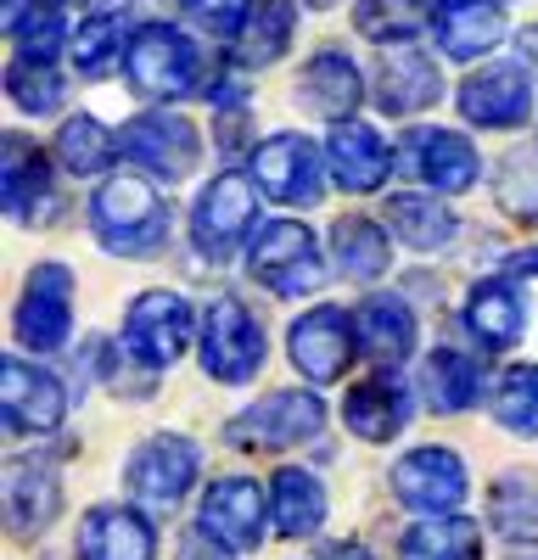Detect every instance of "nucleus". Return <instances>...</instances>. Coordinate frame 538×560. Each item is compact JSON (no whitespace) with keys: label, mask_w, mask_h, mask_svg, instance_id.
<instances>
[{"label":"nucleus","mask_w":538,"mask_h":560,"mask_svg":"<svg viewBox=\"0 0 538 560\" xmlns=\"http://www.w3.org/2000/svg\"><path fill=\"white\" fill-rule=\"evenodd\" d=\"M247 275L258 280L269 298L292 303V298H308V292L326 287V253H320V242H314L308 224L276 219V224H264L258 236H253Z\"/></svg>","instance_id":"nucleus-4"},{"label":"nucleus","mask_w":538,"mask_h":560,"mask_svg":"<svg viewBox=\"0 0 538 560\" xmlns=\"http://www.w3.org/2000/svg\"><path fill=\"white\" fill-rule=\"evenodd\" d=\"M426 23H432L426 0H359L353 7V28L376 45H387V51L393 45H410Z\"/></svg>","instance_id":"nucleus-37"},{"label":"nucleus","mask_w":538,"mask_h":560,"mask_svg":"<svg viewBox=\"0 0 538 560\" xmlns=\"http://www.w3.org/2000/svg\"><path fill=\"white\" fill-rule=\"evenodd\" d=\"M359 102H365V79H359L348 51H320L303 62V73H297V107L303 113L326 118V124H348Z\"/></svg>","instance_id":"nucleus-27"},{"label":"nucleus","mask_w":538,"mask_h":560,"mask_svg":"<svg viewBox=\"0 0 538 560\" xmlns=\"http://www.w3.org/2000/svg\"><path fill=\"white\" fill-rule=\"evenodd\" d=\"M511 275H538V247L533 253H516L511 258Z\"/></svg>","instance_id":"nucleus-45"},{"label":"nucleus","mask_w":538,"mask_h":560,"mask_svg":"<svg viewBox=\"0 0 538 560\" xmlns=\"http://www.w3.org/2000/svg\"><path fill=\"white\" fill-rule=\"evenodd\" d=\"M421 393L437 415H466L482 398V364L460 348H432L421 359Z\"/></svg>","instance_id":"nucleus-32"},{"label":"nucleus","mask_w":538,"mask_h":560,"mask_svg":"<svg viewBox=\"0 0 538 560\" xmlns=\"http://www.w3.org/2000/svg\"><path fill=\"white\" fill-rule=\"evenodd\" d=\"M264 325L258 314L236 298V292H219L202 308V370L219 387H247L258 370H264Z\"/></svg>","instance_id":"nucleus-7"},{"label":"nucleus","mask_w":538,"mask_h":560,"mask_svg":"<svg viewBox=\"0 0 538 560\" xmlns=\"http://www.w3.org/2000/svg\"><path fill=\"white\" fill-rule=\"evenodd\" d=\"M511 560H538V544H527V549H516Z\"/></svg>","instance_id":"nucleus-46"},{"label":"nucleus","mask_w":538,"mask_h":560,"mask_svg":"<svg viewBox=\"0 0 538 560\" xmlns=\"http://www.w3.org/2000/svg\"><path fill=\"white\" fill-rule=\"evenodd\" d=\"M12 39H17V57H28V62H51L62 45H73L62 7H34V12L12 28Z\"/></svg>","instance_id":"nucleus-41"},{"label":"nucleus","mask_w":538,"mask_h":560,"mask_svg":"<svg viewBox=\"0 0 538 560\" xmlns=\"http://www.w3.org/2000/svg\"><path fill=\"white\" fill-rule=\"evenodd\" d=\"M57 7H102V0H57Z\"/></svg>","instance_id":"nucleus-47"},{"label":"nucleus","mask_w":538,"mask_h":560,"mask_svg":"<svg viewBox=\"0 0 538 560\" xmlns=\"http://www.w3.org/2000/svg\"><path fill=\"white\" fill-rule=\"evenodd\" d=\"M292 34H297V0H253L231 34V57L242 68H269L286 57Z\"/></svg>","instance_id":"nucleus-30"},{"label":"nucleus","mask_w":538,"mask_h":560,"mask_svg":"<svg viewBox=\"0 0 538 560\" xmlns=\"http://www.w3.org/2000/svg\"><path fill=\"white\" fill-rule=\"evenodd\" d=\"M488 522L500 538H511L516 549L538 544V477L511 471L488 488Z\"/></svg>","instance_id":"nucleus-34"},{"label":"nucleus","mask_w":538,"mask_h":560,"mask_svg":"<svg viewBox=\"0 0 538 560\" xmlns=\"http://www.w3.org/2000/svg\"><path fill=\"white\" fill-rule=\"evenodd\" d=\"M202 331V319L191 314V303L179 298V292H141L129 308H124V337L118 348L134 359V364H147V370H168L179 353L191 348V337Z\"/></svg>","instance_id":"nucleus-8"},{"label":"nucleus","mask_w":538,"mask_h":560,"mask_svg":"<svg viewBox=\"0 0 538 560\" xmlns=\"http://www.w3.org/2000/svg\"><path fill=\"white\" fill-rule=\"evenodd\" d=\"M73 555L79 560H157V527L141 504H90Z\"/></svg>","instance_id":"nucleus-19"},{"label":"nucleus","mask_w":538,"mask_h":560,"mask_svg":"<svg viewBox=\"0 0 538 560\" xmlns=\"http://www.w3.org/2000/svg\"><path fill=\"white\" fill-rule=\"evenodd\" d=\"M90 230L113 258H157L174 242V202L147 179H102L90 197Z\"/></svg>","instance_id":"nucleus-1"},{"label":"nucleus","mask_w":538,"mask_h":560,"mask_svg":"<svg viewBox=\"0 0 538 560\" xmlns=\"http://www.w3.org/2000/svg\"><path fill=\"white\" fill-rule=\"evenodd\" d=\"M393 499L416 516H460V504L471 493V477H466V459L455 448H410L398 465H393Z\"/></svg>","instance_id":"nucleus-13"},{"label":"nucleus","mask_w":538,"mask_h":560,"mask_svg":"<svg viewBox=\"0 0 538 560\" xmlns=\"http://www.w3.org/2000/svg\"><path fill=\"white\" fill-rule=\"evenodd\" d=\"M0 404H7L12 438H51L68 420V387L28 359H0Z\"/></svg>","instance_id":"nucleus-15"},{"label":"nucleus","mask_w":538,"mask_h":560,"mask_svg":"<svg viewBox=\"0 0 538 560\" xmlns=\"http://www.w3.org/2000/svg\"><path fill=\"white\" fill-rule=\"evenodd\" d=\"M410 420H416V393L398 370H371L365 382L342 393V427L359 443H393L410 432Z\"/></svg>","instance_id":"nucleus-16"},{"label":"nucleus","mask_w":538,"mask_h":560,"mask_svg":"<svg viewBox=\"0 0 538 560\" xmlns=\"http://www.w3.org/2000/svg\"><path fill=\"white\" fill-rule=\"evenodd\" d=\"M353 314L337 308V303H314L303 308L292 325H286V353H292V370L308 382V387H337L353 364Z\"/></svg>","instance_id":"nucleus-10"},{"label":"nucleus","mask_w":538,"mask_h":560,"mask_svg":"<svg viewBox=\"0 0 538 560\" xmlns=\"http://www.w3.org/2000/svg\"><path fill=\"white\" fill-rule=\"evenodd\" d=\"M12 331L28 353H62L73 342V269L45 258L28 269V287L17 298Z\"/></svg>","instance_id":"nucleus-11"},{"label":"nucleus","mask_w":538,"mask_h":560,"mask_svg":"<svg viewBox=\"0 0 538 560\" xmlns=\"http://www.w3.org/2000/svg\"><path fill=\"white\" fill-rule=\"evenodd\" d=\"M303 7H314V12H326V7H337V0H303Z\"/></svg>","instance_id":"nucleus-48"},{"label":"nucleus","mask_w":538,"mask_h":560,"mask_svg":"<svg viewBox=\"0 0 538 560\" xmlns=\"http://www.w3.org/2000/svg\"><path fill=\"white\" fill-rule=\"evenodd\" d=\"M186 7H191L208 28H231V34H236V23L247 18L253 0H186Z\"/></svg>","instance_id":"nucleus-42"},{"label":"nucleus","mask_w":538,"mask_h":560,"mask_svg":"<svg viewBox=\"0 0 538 560\" xmlns=\"http://www.w3.org/2000/svg\"><path fill=\"white\" fill-rule=\"evenodd\" d=\"M7 213L23 230H39V224L57 219L51 158H45L28 135H7Z\"/></svg>","instance_id":"nucleus-24"},{"label":"nucleus","mask_w":538,"mask_h":560,"mask_svg":"<svg viewBox=\"0 0 538 560\" xmlns=\"http://www.w3.org/2000/svg\"><path fill=\"white\" fill-rule=\"evenodd\" d=\"M326 560H376V555H371L365 544H348V538H342V544H326Z\"/></svg>","instance_id":"nucleus-43"},{"label":"nucleus","mask_w":538,"mask_h":560,"mask_svg":"<svg viewBox=\"0 0 538 560\" xmlns=\"http://www.w3.org/2000/svg\"><path fill=\"white\" fill-rule=\"evenodd\" d=\"M124 79L141 102H179V96H191L197 84H208L197 39L179 34L174 23H141L129 34Z\"/></svg>","instance_id":"nucleus-2"},{"label":"nucleus","mask_w":538,"mask_h":560,"mask_svg":"<svg viewBox=\"0 0 538 560\" xmlns=\"http://www.w3.org/2000/svg\"><path fill=\"white\" fill-rule=\"evenodd\" d=\"M493 420L505 432L538 443V364H511L500 382H493Z\"/></svg>","instance_id":"nucleus-38"},{"label":"nucleus","mask_w":538,"mask_h":560,"mask_svg":"<svg viewBox=\"0 0 538 560\" xmlns=\"http://www.w3.org/2000/svg\"><path fill=\"white\" fill-rule=\"evenodd\" d=\"M269 522H276V510H269V488H258L253 477H213L202 488L197 533L213 538L219 549H231V555L258 549Z\"/></svg>","instance_id":"nucleus-12"},{"label":"nucleus","mask_w":538,"mask_h":560,"mask_svg":"<svg viewBox=\"0 0 538 560\" xmlns=\"http://www.w3.org/2000/svg\"><path fill=\"white\" fill-rule=\"evenodd\" d=\"M493 197L516 224H538V152H511L493 174Z\"/></svg>","instance_id":"nucleus-40"},{"label":"nucleus","mask_w":538,"mask_h":560,"mask_svg":"<svg viewBox=\"0 0 538 560\" xmlns=\"http://www.w3.org/2000/svg\"><path fill=\"white\" fill-rule=\"evenodd\" d=\"M522 62H527V68H538V23H533V28H522Z\"/></svg>","instance_id":"nucleus-44"},{"label":"nucleus","mask_w":538,"mask_h":560,"mask_svg":"<svg viewBox=\"0 0 538 560\" xmlns=\"http://www.w3.org/2000/svg\"><path fill=\"white\" fill-rule=\"evenodd\" d=\"M320 432H326V404L308 387H281V393H264L253 409L231 415L224 443L247 454H286V448L314 443Z\"/></svg>","instance_id":"nucleus-5"},{"label":"nucleus","mask_w":538,"mask_h":560,"mask_svg":"<svg viewBox=\"0 0 538 560\" xmlns=\"http://www.w3.org/2000/svg\"><path fill=\"white\" fill-rule=\"evenodd\" d=\"M57 516H62V477H57V465L39 459V454L12 459V471H7V533L17 544H34Z\"/></svg>","instance_id":"nucleus-21"},{"label":"nucleus","mask_w":538,"mask_h":560,"mask_svg":"<svg viewBox=\"0 0 538 560\" xmlns=\"http://www.w3.org/2000/svg\"><path fill=\"white\" fill-rule=\"evenodd\" d=\"M331 269L342 280H359V287L382 280L393 269V230L365 213H342L331 224Z\"/></svg>","instance_id":"nucleus-28"},{"label":"nucleus","mask_w":538,"mask_h":560,"mask_svg":"<svg viewBox=\"0 0 538 560\" xmlns=\"http://www.w3.org/2000/svg\"><path fill=\"white\" fill-rule=\"evenodd\" d=\"M326 152L308 135H269L253 152V179L269 202L281 208H314L326 197Z\"/></svg>","instance_id":"nucleus-14"},{"label":"nucleus","mask_w":538,"mask_h":560,"mask_svg":"<svg viewBox=\"0 0 538 560\" xmlns=\"http://www.w3.org/2000/svg\"><path fill=\"white\" fill-rule=\"evenodd\" d=\"M118 140H124V158H129L134 168H147L152 179H163V185L191 179L197 163H202V135H197V124H191L186 113H168V107H152V113H141V118H129V124L118 129Z\"/></svg>","instance_id":"nucleus-9"},{"label":"nucleus","mask_w":538,"mask_h":560,"mask_svg":"<svg viewBox=\"0 0 538 560\" xmlns=\"http://www.w3.org/2000/svg\"><path fill=\"white\" fill-rule=\"evenodd\" d=\"M387 230L398 247L410 253H437L460 236V219L443 197H426V191H393L387 197Z\"/></svg>","instance_id":"nucleus-29"},{"label":"nucleus","mask_w":538,"mask_h":560,"mask_svg":"<svg viewBox=\"0 0 538 560\" xmlns=\"http://www.w3.org/2000/svg\"><path fill=\"white\" fill-rule=\"evenodd\" d=\"M258 179L247 174H219L202 185V197L191 202V247L202 264H231L242 247H253L258 230Z\"/></svg>","instance_id":"nucleus-3"},{"label":"nucleus","mask_w":538,"mask_h":560,"mask_svg":"<svg viewBox=\"0 0 538 560\" xmlns=\"http://www.w3.org/2000/svg\"><path fill=\"white\" fill-rule=\"evenodd\" d=\"M197 477H202V448L179 432L147 438L124 465V488L147 516H174L186 504V493L197 488Z\"/></svg>","instance_id":"nucleus-6"},{"label":"nucleus","mask_w":538,"mask_h":560,"mask_svg":"<svg viewBox=\"0 0 538 560\" xmlns=\"http://www.w3.org/2000/svg\"><path fill=\"white\" fill-rule=\"evenodd\" d=\"M398 560H482V527L471 516H426L398 538Z\"/></svg>","instance_id":"nucleus-33"},{"label":"nucleus","mask_w":538,"mask_h":560,"mask_svg":"<svg viewBox=\"0 0 538 560\" xmlns=\"http://www.w3.org/2000/svg\"><path fill=\"white\" fill-rule=\"evenodd\" d=\"M269 510H276V533L297 544V538H314L326 527L331 499H326V482L314 471H303V465H281L276 482H269Z\"/></svg>","instance_id":"nucleus-31"},{"label":"nucleus","mask_w":538,"mask_h":560,"mask_svg":"<svg viewBox=\"0 0 538 560\" xmlns=\"http://www.w3.org/2000/svg\"><path fill=\"white\" fill-rule=\"evenodd\" d=\"M404 147H410L404 163L432 185V197H460L482 179V158L460 129H410Z\"/></svg>","instance_id":"nucleus-22"},{"label":"nucleus","mask_w":538,"mask_h":560,"mask_svg":"<svg viewBox=\"0 0 538 560\" xmlns=\"http://www.w3.org/2000/svg\"><path fill=\"white\" fill-rule=\"evenodd\" d=\"M533 113V68L527 62H488L460 84V118L477 129H522Z\"/></svg>","instance_id":"nucleus-17"},{"label":"nucleus","mask_w":538,"mask_h":560,"mask_svg":"<svg viewBox=\"0 0 538 560\" xmlns=\"http://www.w3.org/2000/svg\"><path fill=\"white\" fill-rule=\"evenodd\" d=\"M326 168L337 179V191L371 197L393 174V147H387V135L376 124L348 118V124H331V135H326Z\"/></svg>","instance_id":"nucleus-18"},{"label":"nucleus","mask_w":538,"mask_h":560,"mask_svg":"<svg viewBox=\"0 0 538 560\" xmlns=\"http://www.w3.org/2000/svg\"><path fill=\"white\" fill-rule=\"evenodd\" d=\"M443 96V73L426 51H416V45H393V51L382 57L376 68V107L387 118H416L426 107H437Z\"/></svg>","instance_id":"nucleus-25"},{"label":"nucleus","mask_w":538,"mask_h":560,"mask_svg":"<svg viewBox=\"0 0 538 560\" xmlns=\"http://www.w3.org/2000/svg\"><path fill=\"white\" fill-rule=\"evenodd\" d=\"M460 319H466V331L482 353H505L527 337V298L511 275H482L466 292Z\"/></svg>","instance_id":"nucleus-20"},{"label":"nucleus","mask_w":538,"mask_h":560,"mask_svg":"<svg viewBox=\"0 0 538 560\" xmlns=\"http://www.w3.org/2000/svg\"><path fill=\"white\" fill-rule=\"evenodd\" d=\"M7 96H12V107L17 113H28V118H51L57 107H62V73L51 68V62H28V57H17L12 68H7Z\"/></svg>","instance_id":"nucleus-39"},{"label":"nucleus","mask_w":538,"mask_h":560,"mask_svg":"<svg viewBox=\"0 0 538 560\" xmlns=\"http://www.w3.org/2000/svg\"><path fill=\"white\" fill-rule=\"evenodd\" d=\"M432 34L443 57L477 62L505 39V0H437L432 7Z\"/></svg>","instance_id":"nucleus-26"},{"label":"nucleus","mask_w":538,"mask_h":560,"mask_svg":"<svg viewBox=\"0 0 538 560\" xmlns=\"http://www.w3.org/2000/svg\"><path fill=\"white\" fill-rule=\"evenodd\" d=\"M57 163L68 168V174H107L113 168V158L124 152V140L102 124V118H90V113H79V118H68L62 129H57Z\"/></svg>","instance_id":"nucleus-35"},{"label":"nucleus","mask_w":538,"mask_h":560,"mask_svg":"<svg viewBox=\"0 0 538 560\" xmlns=\"http://www.w3.org/2000/svg\"><path fill=\"white\" fill-rule=\"evenodd\" d=\"M129 34L134 28H124V18L118 12H90L84 23H79V34H73V68L84 73V79H102V73H113V62H124V51H129Z\"/></svg>","instance_id":"nucleus-36"},{"label":"nucleus","mask_w":538,"mask_h":560,"mask_svg":"<svg viewBox=\"0 0 538 560\" xmlns=\"http://www.w3.org/2000/svg\"><path fill=\"white\" fill-rule=\"evenodd\" d=\"M152 7H186V0H152Z\"/></svg>","instance_id":"nucleus-49"},{"label":"nucleus","mask_w":538,"mask_h":560,"mask_svg":"<svg viewBox=\"0 0 538 560\" xmlns=\"http://www.w3.org/2000/svg\"><path fill=\"white\" fill-rule=\"evenodd\" d=\"M353 337L376 370H398L416 353V314L398 292H371L353 303Z\"/></svg>","instance_id":"nucleus-23"}]
</instances>
